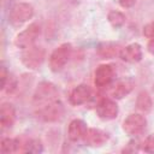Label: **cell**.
Masks as SVG:
<instances>
[{
    "mask_svg": "<svg viewBox=\"0 0 154 154\" xmlns=\"http://www.w3.org/2000/svg\"><path fill=\"white\" fill-rule=\"evenodd\" d=\"M88 126L87 123L82 119H72L67 126V137L72 142H77L83 140Z\"/></svg>",
    "mask_w": 154,
    "mask_h": 154,
    "instance_id": "obj_14",
    "label": "cell"
},
{
    "mask_svg": "<svg viewBox=\"0 0 154 154\" xmlns=\"http://www.w3.org/2000/svg\"><path fill=\"white\" fill-rule=\"evenodd\" d=\"M64 112H65V108H64L63 102L60 100H55V101L43 105L41 107H36L35 114L42 122L54 123L63 118Z\"/></svg>",
    "mask_w": 154,
    "mask_h": 154,
    "instance_id": "obj_4",
    "label": "cell"
},
{
    "mask_svg": "<svg viewBox=\"0 0 154 154\" xmlns=\"http://www.w3.org/2000/svg\"><path fill=\"white\" fill-rule=\"evenodd\" d=\"M95 112L96 116L102 120H113L117 118L119 113V107L113 99L102 97L97 102L95 107Z\"/></svg>",
    "mask_w": 154,
    "mask_h": 154,
    "instance_id": "obj_8",
    "label": "cell"
},
{
    "mask_svg": "<svg viewBox=\"0 0 154 154\" xmlns=\"http://www.w3.org/2000/svg\"><path fill=\"white\" fill-rule=\"evenodd\" d=\"M35 14L32 5L28 2H17L14 4L8 13V23L14 26L19 28L26 22H29Z\"/></svg>",
    "mask_w": 154,
    "mask_h": 154,
    "instance_id": "obj_2",
    "label": "cell"
},
{
    "mask_svg": "<svg viewBox=\"0 0 154 154\" xmlns=\"http://www.w3.org/2000/svg\"><path fill=\"white\" fill-rule=\"evenodd\" d=\"M123 131L129 136H138L147 128V119L141 113H131L123 122Z\"/></svg>",
    "mask_w": 154,
    "mask_h": 154,
    "instance_id": "obj_7",
    "label": "cell"
},
{
    "mask_svg": "<svg viewBox=\"0 0 154 154\" xmlns=\"http://www.w3.org/2000/svg\"><path fill=\"white\" fill-rule=\"evenodd\" d=\"M23 143L20 142L19 138H13V137H4L0 143V150L2 154H12L22 150Z\"/></svg>",
    "mask_w": 154,
    "mask_h": 154,
    "instance_id": "obj_17",
    "label": "cell"
},
{
    "mask_svg": "<svg viewBox=\"0 0 154 154\" xmlns=\"http://www.w3.org/2000/svg\"><path fill=\"white\" fill-rule=\"evenodd\" d=\"M119 57L125 63L136 64V63H138V61L142 60V57H143L142 47H141V45H138L136 42L130 43V45H128V46H125V47L122 48Z\"/></svg>",
    "mask_w": 154,
    "mask_h": 154,
    "instance_id": "obj_12",
    "label": "cell"
},
{
    "mask_svg": "<svg viewBox=\"0 0 154 154\" xmlns=\"http://www.w3.org/2000/svg\"><path fill=\"white\" fill-rule=\"evenodd\" d=\"M17 118V113H16V108L12 103L10 102H4L0 107V125L1 129H10L12 128V125L14 124Z\"/></svg>",
    "mask_w": 154,
    "mask_h": 154,
    "instance_id": "obj_13",
    "label": "cell"
},
{
    "mask_svg": "<svg viewBox=\"0 0 154 154\" xmlns=\"http://www.w3.org/2000/svg\"><path fill=\"white\" fill-rule=\"evenodd\" d=\"M93 90L88 84H78L76 85L69 96V102L72 106H81L85 102H88L91 99Z\"/></svg>",
    "mask_w": 154,
    "mask_h": 154,
    "instance_id": "obj_10",
    "label": "cell"
},
{
    "mask_svg": "<svg viewBox=\"0 0 154 154\" xmlns=\"http://www.w3.org/2000/svg\"><path fill=\"white\" fill-rule=\"evenodd\" d=\"M147 51H148L152 55H154V37L149 38V41H148V43H147Z\"/></svg>",
    "mask_w": 154,
    "mask_h": 154,
    "instance_id": "obj_26",
    "label": "cell"
},
{
    "mask_svg": "<svg viewBox=\"0 0 154 154\" xmlns=\"http://www.w3.org/2000/svg\"><path fill=\"white\" fill-rule=\"evenodd\" d=\"M141 150L144 153L154 154V134L148 135L141 143Z\"/></svg>",
    "mask_w": 154,
    "mask_h": 154,
    "instance_id": "obj_21",
    "label": "cell"
},
{
    "mask_svg": "<svg viewBox=\"0 0 154 154\" xmlns=\"http://www.w3.org/2000/svg\"><path fill=\"white\" fill-rule=\"evenodd\" d=\"M136 107L142 113H148V112L152 111V108H153V100H152V96H150V94L148 91L142 90V91H140L137 94Z\"/></svg>",
    "mask_w": 154,
    "mask_h": 154,
    "instance_id": "obj_18",
    "label": "cell"
},
{
    "mask_svg": "<svg viewBox=\"0 0 154 154\" xmlns=\"http://www.w3.org/2000/svg\"><path fill=\"white\" fill-rule=\"evenodd\" d=\"M40 35H41V25L38 23H31L24 30L17 34V36L14 37V46L20 49L29 48L34 46V43L36 42Z\"/></svg>",
    "mask_w": 154,
    "mask_h": 154,
    "instance_id": "obj_6",
    "label": "cell"
},
{
    "mask_svg": "<svg viewBox=\"0 0 154 154\" xmlns=\"http://www.w3.org/2000/svg\"><path fill=\"white\" fill-rule=\"evenodd\" d=\"M120 51H122V47L119 45H116V43H112V42H102L96 48V53L102 59L116 58L117 55L120 54Z\"/></svg>",
    "mask_w": 154,
    "mask_h": 154,
    "instance_id": "obj_16",
    "label": "cell"
},
{
    "mask_svg": "<svg viewBox=\"0 0 154 154\" xmlns=\"http://www.w3.org/2000/svg\"><path fill=\"white\" fill-rule=\"evenodd\" d=\"M107 19H108V23L114 28V29H119L122 28L125 22H126V17L123 12L118 11V10H112L108 12L107 14Z\"/></svg>",
    "mask_w": 154,
    "mask_h": 154,
    "instance_id": "obj_19",
    "label": "cell"
},
{
    "mask_svg": "<svg viewBox=\"0 0 154 154\" xmlns=\"http://www.w3.org/2000/svg\"><path fill=\"white\" fill-rule=\"evenodd\" d=\"M55 100H59V90L53 83L43 81L37 84L32 95V105L35 106V108L53 102Z\"/></svg>",
    "mask_w": 154,
    "mask_h": 154,
    "instance_id": "obj_1",
    "label": "cell"
},
{
    "mask_svg": "<svg viewBox=\"0 0 154 154\" xmlns=\"http://www.w3.org/2000/svg\"><path fill=\"white\" fill-rule=\"evenodd\" d=\"M108 138L109 135L106 131L96 128H88L83 137V142L88 147H101L108 141Z\"/></svg>",
    "mask_w": 154,
    "mask_h": 154,
    "instance_id": "obj_11",
    "label": "cell"
},
{
    "mask_svg": "<svg viewBox=\"0 0 154 154\" xmlns=\"http://www.w3.org/2000/svg\"><path fill=\"white\" fill-rule=\"evenodd\" d=\"M118 2L123 8H131L136 5L137 0H118Z\"/></svg>",
    "mask_w": 154,
    "mask_h": 154,
    "instance_id": "obj_25",
    "label": "cell"
},
{
    "mask_svg": "<svg viewBox=\"0 0 154 154\" xmlns=\"http://www.w3.org/2000/svg\"><path fill=\"white\" fill-rule=\"evenodd\" d=\"M0 78H1V90L4 91V89L7 84V81L10 78V73L5 66H1V69H0Z\"/></svg>",
    "mask_w": 154,
    "mask_h": 154,
    "instance_id": "obj_22",
    "label": "cell"
},
{
    "mask_svg": "<svg viewBox=\"0 0 154 154\" xmlns=\"http://www.w3.org/2000/svg\"><path fill=\"white\" fill-rule=\"evenodd\" d=\"M143 35L147 38H152L154 37V20L149 22L148 24H146L143 26Z\"/></svg>",
    "mask_w": 154,
    "mask_h": 154,
    "instance_id": "obj_24",
    "label": "cell"
},
{
    "mask_svg": "<svg viewBox=\"0 0 154 154\" xmlns=\"http://www.w3.org/2000/svg\"><path fill=\"white\" fill-rule=\"evenodd\" d=\"M46 58V52L42 47L38 46H31L29 48L23 49L20 60L22 64L29 69V70H37L43 64Z\"/></svg>",
    "mask_w": 154,
    "mask_h": 154,
    "instance_id": "obj_5",
    "label": "cell"
},
{
    "mask_svg": "<svg viewBox=\"0 0 154 154\" xmlns=\"http://www.w3.org/2000/svg\"><path fill=\"white\" fill-rule=\"evenodd\" d=\"M7 88V93L8 94H12L16 89H17V79H16V77L13 76V75H10V78H8V81H7V84H6V87H5V89ZM4 89V90H5Z\"/></svg>",
    "mask_w": 154,
    "mask_h": 154,
    "instance_id": "obj_23",
    "label": "cell"
},
{
    "mask_svg": "<svg viewBox=\"0 0 154 154\" xmlns=\"http://www.w3.org/2000/svg\"><path fill=\"white\" fill-rule=\"evenodd\" d=\"M114 75L116 71L111 64H101L94 72V83L99 88H105L112 83Z\"/></svg>",
    "mask_w": 154,
    "mask_h": 154,
    "instance_id": "obj_9",
    "label": "cell"
},
{
    "mask_svg": "<svg viewBox=\"0 0 154 154\" xmlns=\"http://www.w3.org/2000/svg\"><path fill=\"white\" fill-rule=\"evenodd\" d=\"M43 150L42 142L36 138H29L23 143L22 152L23 153H41Z\"/></svg>",
    "mask_w": 154,
    "mask_h": 154,
    "instance_id": "obj_20",
    "label": "cell"
},
{
    "mask_svg": "<svg viewBox=\"0 0 154 154\" xmlns=\"http://www.w3.org/2000/svg\"><path fill=\"white\" fill-rule=\"evenodd\" d=\"M71 54H72L71 43L65 42V43H61L60 46H58L52 52V54L49 55V59H48V65H49L51 71H53V72L61 71L65 67V65L69 63Z\"/></svg>",
    "mask_w": 154,
    "mask_h": 154,
    "instance_id": "obj_3",
    "label": "cell"
},
{
    "mask_svg": "<svg viewBox=\"0 0 154 154\" xmlns=\"http://www.w3.org/2000/svg\"><path fill=\"white\" fill-rule=\"evenodd\" d=\"M134 87H135V82L131 78H125V79L118 81L111 90V96L113 99H123L132 91Z\"/></svg>",
    "mask_w": 154,
    "mask_h": 154,
    "instance_id": "obj_15",
    "label": "cell"
}]
</instances>
